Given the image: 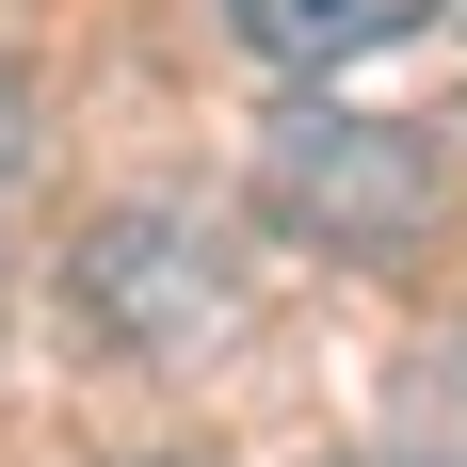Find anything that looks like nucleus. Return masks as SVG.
I'll return each mask as SVG.
<instances>
[{
	"instance_id": "1",
	"label": "nucleus",
	"mask_w": 467,
	"mask_h": 467,
	"mask_svg": "<svg viewBox=\"0 0 467 467\" xmlns=\"http://www.w3.org/2000/svg\"><path fill=\"white\" fill-rule=\"evenodd\" d=\"M258 193H275L306 242L387 258V242H420V210H435V145L420 130H371V113H290L275 161H258Z\"/></svg>"
},
{
	"instance_id": "2",
	"label": "nucleus",
	"mask_w": 467,
	"mask_h": 467,
	"mask_svg": "<svg viewBox=\"0 0 467 467\" xmlns=\"http://www.w3.org/2000/svg\"><path fill=\"white\" fill-rule=\"evenodd\" d=\"M226 16H242V48H258V65H306V81H323V65L403 48L435 0H226Z\"/></svg>"
},
{
	"instance_id": "3",
	"label": "nucleus",
	"mask_w": 467,
	"mask_h": 467,
	"mask_svg": "<svg viewBox=\"0 0 467 467\" xmlns=\"http://www.w3.org/2000/svg\"><path fill=\"white\" fill-rule=\"evenodd\" d=\"M387 467H403V451H387Z\"/></svg>"
}]
</instances>
